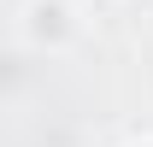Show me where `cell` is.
Instances as JSON below:
<instances>
[{
    "mask_svg": "<svg viewBox=\"0 0 153 147\" xmlns=\"http://www.w3.org/2000/svg\"><path fill=\"white\" fill-rule=\"evenodd\" d=\"M18 30L36 53H65L76 36H82V18H76L71 0H24L18 12Z\"/></svg>",
    "mask_w": 153,
    "mask_h": 147,
    "instance_id": "6da1fadb",
    "label": "cell"
}]
</instances>
